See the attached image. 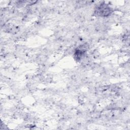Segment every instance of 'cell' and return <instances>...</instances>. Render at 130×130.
Segmentation results:
<instances>
[{
	"mask_svg": "<svg viewBox=\"0 0 130 130\" xmlns=\"http://www.w3.org/2000/svg\"><path fill=\"white\" fill-rule=\"evenodd\" d=\"M95 13L100 16H107L111 13V8L107 4L101 5L95 11Z\"/></svg>",
	"mask_w": 130,
	"mask_h": 130,
	"instance_id": "obj_1",
	"label": "cell"
}]
</instances>
